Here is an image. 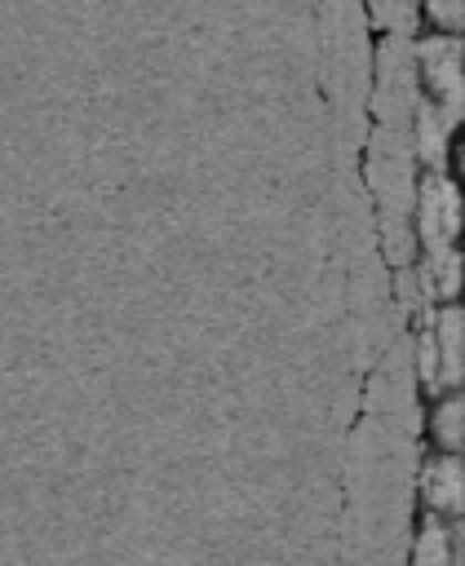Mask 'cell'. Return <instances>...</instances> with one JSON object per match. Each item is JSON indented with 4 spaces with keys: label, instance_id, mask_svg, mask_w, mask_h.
Segmentation results:
<instances>
[{
    "label": "cell",
    "instance_id": "6da1fadb",
    "mask_svg": "<svg viewBox=\"0 0 465 566\" xmlns=\"http://www.w3.org/2000/svg\"><path fill=\"white\" fill-rule=\"evenodd\" d=\"M412 239L421 256L461 252V190L447 168H425L412 186Z\"/></svg>",
    "mask_w": 465,
    "mask_h": 566
},
{
    "label": "cell",
    "instance_id": "7a4b0ae2",
    "mask_svg": "<svg viewBox=\"0 0 465 566\" xmlns=\"http://www.w3.org/2000/svg\"><path fill=\"white\" fill-rule=\"evenodd\" d=\"M416 376L425 394L461 385V305H430V323L416 340Z\"/></svg>",
    "mask_w": 465,
    "mask_h": 566
},
{
    "label": "cell",
    "instance_id": "3957f363",
    "mask_svg": "<svg viewBox=\"0 0 465 566\" xmlns=\"http://www.w3.org/2000/svg\"><path fill=\"white\" fill-rule=\"evenodd\" d=\"M416 84L421 97L443 106L447 115H461V53L452 35H430L416 44Z\"/></svg>",
    "mask_w": 465,
    "mask_h": 566
},
{
    "label": "cell",
    "instance_id": "277c9868",
    "mask_svg": "<svg viewBox=\"0 0 465 566\" xmlns=\"http://www.w3.org/2000/svg\"><path fill=\"white\" fill-rule=\"evenodd\" d=\"M416 500L421 513L456 522L461 517V460L456 451H434L416 473Z\"/></svg>",
    "mask_w": 465,
    "mask_h": 566
},
{
    "label": "cell",
    "instance_id": "5b68a950",
    "mask_svg": "<svg viewBox=\"0 0 465 566\" xmlns=\"http://www.w3.org/2000/svg\"><path fill=\"white\" fill-rule=\"evenodd\" d=\"M407 566H456V531L443 517L421 513L407 548Z\"/></svg>",
    "mask_w": 465,
    "mask_h": 566
},
{
    "label": "cell",
    "instance_id": "8992f818",
    "mask_svg": "<svg viewBox=\"0 0 465 566\" xmlns=\"http://www.w3.org/2000/svg\"><path fill=\"white\" fill-rule=\"evenodd\" d=\"M425 438H430L434 451H456V447H461V394H456V389L430 394Z\"/></svg>",
    "mask_w": 465,
    "mask_h": 566
}]
</instances>
